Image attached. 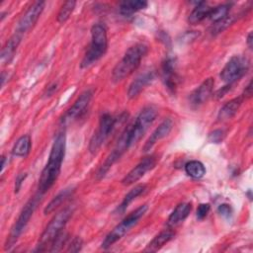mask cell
<instances>
[{"mask_svg":"<svg viewBox=\"0 0 253 253\" xmlns=\"http://www.w3.org/2000/svg\"><path fill=\"white\" fill-rule=\"evenodd\" d=\"M175 236V232L169 227L168 229H165L155 235L152 240L147 244L145 251L150 252H156L160 248H162L166 243H168L171 239H173Z\"/></svg>","mask_w":253,"mask_h":253,"instance_id":"cell-20","label":"cell"},{"mask_svg":"<svg viewBox=\"0 0 253 253\" xmlns=\"http://www.w3.org/2000/svg\"><path fill=\"white\" fill-rule=\"evenodd\" d=\"M42 195H41L40 193H38L36 196H34L33 198H31L27 204L24 206V208L22 209L17 220L15 221L11 231H10V234L7 238V242H6V245H5V248L9 249L10 247H12L16 241L18 240L19 236L22 234L23 230L25 229V227L27 226L30 218L32 217L40 200H41V197Z\"/></svg>","mask_w":253,"mask_h":253,"instance_id":"cell-7","label":"cell"},{"mask_svg":"<svg viewBox=\"0 0 253 253\" xmlns=\"http://www.w3.org/2000/svg\"><path fill=\"white\" fill-rule=\"evenodd\" d=\"M192 211V204L191 203H181L179 204L175 210L171 212L167 219V226L173 228L183 222L187 216L190 214Z\"/></svg>","mask_w":253,"mask_h":253,"instance_id":"cell-18","label":"cell"},{"mask_svg":"<svg viewBox=\"0 0 253 253\" xmlns=\"http://www.w3.org/2000/svg\"><path fill=\"white\" fill-rule=\"evenodd\" d=\"M146 190V186L145 185H137L135 187H133L124 198V200L122 201L121 205L118 207L117 211L119 213H123L125 212V211L126 210V208L128 207V205L134 201L138 196H140L144 191Z\"/></svg>","mask_w":253,"mask_h":253,"instance_id":"cell-25","label":"cell"},{"mask_svg":"<svg viewBox=\"0 0 253 253\" xmlns=\"http://www.w3.org/2000/svg\"><path fill=\"white\" fill-rule=\"evenodd\" d=\"M246 42H247V45L248 47L251 49L252 48V45H253V39H252V32H250L247 36V39H246Z\"/></svg>","mask_w":253,"mask_h":253,"instance_id":"cell-37","label":"cell"},{"mask_svg":"<svg viewBox=\"0 0 253 253\" xmlns=\"http://www.w3.org/2000/svg\"><path fill=\"white\" fill-rule=\"evenodd\" d=\"M156 162H157V158L154 155H150L143 158L123 178L122 184L124 186H129L137 182L140 178H142L145 175L146 172L154 168V166L156 165Z\"/></svg>","mask_w":253,"mask_h":253,"instance_id":"cell-12","label":"cell"},{"mask_svg":"<svg viewBox=\"0 0 253 253\" xmlns=\"http://www.w3.org/2000/svg\"><path fill=\"white\" fill-rule=\"evenodd\" d=\"M27 177V174L26 173H22V174H19L18 177L16 178V181H15V193H18L22 187V184L24 182V180L26 179Z\"/></svg>","mask_w":253,"mask_h":253,"instance_id":"cell-34","label":"cell"},{"mask_svg":"<svg viewBox=\"0 0 253 253\" xmlns=\"http://www.w3.org/2000/svg\"><path fill=\"white\" fill-rule=\"evenodd\" d=\"M72 212H73V210L70 207H67L62 209L52 217V219L49 221V223L42 233L39 240L38 248L36 249V251L47 250L46 246L47 245L50 246L53 240L57 237V235L64 229Z\"/></svg>","mask_w":253,"mask_h":253,"instance_id":"cell-5","label":"cell"},{"mask_svg":"<svg viewBox=\"0 0 253 253\" xmlns=\"http://www.w3.org/2000/svg\"><path fill=\"white\" fill-rule=\"evenodd\" d=\"M155 73L153 70H147L140 75H138L128 86L127 89V97L129 99H133L154 79Z\"/></svg>","mask_w":253,"mask_h":253,"instance_id":"cell-16","label":"cell"},{"mask_svg":"<svg viewBox=\"0 0 253 253\" xmlns=\"http://www.w3.org/2000/svg\"><path fill=\"white\" fill-rule=\"evenodd\" d=\"M147 50L148 47L144 43H135L130 46L114 67L112 71V81L115 83L120 82L136 70L141 59L146 55Z\"/></svg>","mask_w":253,"mask_h":253,"instance_id":"cell-2","label":"cell"},{"mask_svg":"<svg viewBox=\"0 0 253 253\" xmlns=\"http://www.w3.org/2000/svg\"><path fill=\"white\" fill-rule=\"evenodd\" d=\"M147 205H142L138 207L136 210L131 211L127 216H126L119 224H117L113 230H111L105 239L102 242V248L107 249L111 247L114 243L120 240L125 234H126L144 215L147 211Z\"/></svg>","mask_w":253,"mask_h":253,"instance_id":"cell-6","label":"cell"},{"mask_svg":"<svg viewBox=\"0 0 253 253\" xmlns=\"http://www.w3.org/2000/svg\"><path fill=\"white\" fill-rule=\"evenodd\" d=\"M235 21L234 17L233 16H230V15H227L224 19L216 22V23H213L212 27H211V34L212 35H216V34H219L221 32H223L225 29H227L231 24H233V22Z\"/></svg>","mask_w":253,"mask_h":253,"instance_id":"cell-29","label":"cell"},{"mask_svg":"<svg viewBox=\"0 0 253 253\" xmlns=\"http://www.w3.org/2000/svg\"><path fill=\"white\" fill-rule=\"evenodd\" d=\"M92 97L93 90L87 89L84 92H82L80 96L77 98V100L74 102V104L64 114V116L61 119V123L65 125L80 118L86 112V109L88 108Z\"/></svg>","mask_w":253,"mask_h":253,"instance_id":"cell-11","label":"cell"},{"mask_svg":"<svg viewBox=\"0 0 253 253\" xmlns=\"http://www.w3.org/2000/svg\"><path fill=\"white\" fill-rule=\"evenodd\" d=\"M5 161H6V157L5 156H2V164H1V171L4 170V167H5Z\"/></svg>","mask_w":253,"mask_h":253,"instance_id":"cell-38","label":"cell"},{"mask_svg":"<svg viewBox=\"0 0 253 253\" xmlns=\"http://www.w3.org/2000/svg\"><path fill=\"white\" fill-rule=\"evenodd\" d=\"M172 127H173V121L171 119H165L148 137V139L146 140L143 146V151L144 152L149 151L158 140L166 137L170 133Z\"/></svg>","mask_w":253,"mask_h":253,"instance_id":"cell-15","label":"cell"},{"mask_svg":"<svg viewBox=\"0 0 253 253\" xmlns=\"http://www.w3.org/2000/svg\"><path fill=\"white\" fill-rule=\"evenodd\" d=\"M243 100H244V97L241 95L239 97L233 98V99L229 100L228 102H226L220 108V110L217 114V120L223 122V121L230 120L232 117H234V115L237 113L240 106L242 105Z\"/></svg>","mask_w":253,"mask_h":253,"instance_id":"cell-19","label":"cell"},{"mask_svg":"<svg viewBox=\"0 0 253 253\" xmlns=\"http://www.w3.org/2000/svg\"><path fill=\"white\" fill-rule=\"evenodd\" d=\"M31 147H32L31 136L29 134L22 135L15 142L12 149V155L17 157H26L30 153Z\"/></svg>","mask_w":253,"mask_h":253,"instance_id":"cell-22","label":"cell"},{"mask_svg":"<svg viewBox=\"0 0 253 253\" xmlns=\"http://www.w3.org/2000/svg\"><path fill=\"white\" fill-rule=\"evenodd\" d=\"M248 60L241 56L231 57L220 71V79L228 85L239 80L248 70Z\"/></svg>","mask_w":253,"mask_h":253,"instance_id":"cell-9","label":"cell"},{"mask_svg":"<svg viewBox=\"0 0 253 253\" xmlns=\"http://www.w3.org/2000/svg\"><path fill=\"white\" fill-rule=\"evenodd\" d=\"M211 9V7H210L207 2L202 1L197 3V6L192 10L188 17V22L192 25H197L201 23L206 18H208Z\"/></svg>","mask_w":253,"mask_h":253,"instance_id":"cell-21","label":"cell"},{"mask_svg":"<svg viewBox=\"0 0 253 253\" xmlns=\"http://www.w3.org/2000/svg\"><path fill=\"white\" fill-rule=\"evenodd\" d=\"M45 6V2L43 1H37L33 3L29 9L25 12V14L21 17L20 21L18 22L16 33L21 34L22 36L31 30L35 24L38 22L39 18L41 17L43 9Z\"/></svg>","mask_w":253,"mask_h":253,"instance_id":"cell-10","label":"cell"},{"mask_svg":"<svg viewBox=\"0 0 253 253\" xmlns=\"http://www.w3.org/2000/svg\"><path fill=\"white\" fill-rule=\"evenodd\" d=\"M120 119L121 116L119 118H114L109 113H105L100 117L98 128L93 133L89 142V151L91 154H96L98 152L103 143L116 128V126Z\"/></svg>","mask_w":253,"mask_h":253,"instance_id":"cell-8","label":"cell"},{"mask_svg":"<svg viewBox=\"0 0 253 253\" xmlns=\"http://www.w3.org/2000/svg\"><path fill=\"white\" fill-rule=\"evenodd\" d=\"M76 2L75 1H66L63 3V5L61 6V8L58 11L56 20L59 24H64L69 17L71 16L74 8H75Z\"/></svg>","mask_w":253,"mask_h":253,"instance_id":"cell-28","label":"cell"},{"mask_svg":"<svg viewBox=\"0 0 253 253\" xmlns=\"http://www.w3.org/2000/svg\"><path fill=\"white\" fill-rule=\"evenodd\" d=\"M229 9H230V5L229 4H221V5L215 6V7L211 9L208 18L211 22L216 23V22L224 19L228 15Z\"/></svg>","mask_w":253,"mask_h":253,"instance_id":"cell-27","label":"cell"},{"mask_svg":"<svg viewBox=\"0 0 253 253\" xmlns=\"http://www.w3.org/2000/svg\"><path fill=\"white\" fill-rule=\"evenodd\" d=\"M82 245H83V241L80 237L76 236L74 237L71 242L68 244V248H67V252H78L81 250L82 248Z\"/></svg>","mask_w":253,"mask_h":253,"instance_id":"cell-31","label":"cell"},{"mask_svg":"<svg viewBox=\"0 0 253 253\" xmlns=\"http://www.w3.org/2000/svg\"><path fill=\"white\" fill-rule=\"evenodd\" d=\"M156 117L157 110L152 106L145 107L141 110L134 123L124 130L128 147L135 144L143 136L148 127L155 121Z\"/></svg>","mask_w":253,"mask_h":253,"instance_id":"cell-4","label":"cell"},{"mask_svg":"<svg viewBox=\"0 0 253 253\" xmlns=\"http://www.w3.org/2000/svg\"><path fill=\"white\" fill-rule=\"evenodd\" d=\"M58 89V84L56 82H53L51 83L45 90L44 92V96L45 97H50L51 95H53L55 93V91Z\"/></svg>","mask_w":253,"mask_h":253,"instance_id":"cell-35","label":"cell"},{"mask_svg":"<svg viewBox=\"0 0 253 253\" xmlns=\"http://www.w3.org/2000/svg\"><path fill=\"white\" fill-rule=\"evenodd\" d=\"M65 147L66 136L64 132H60L53 140L48 156V161L43 170L42 171L39 180L38 193H40L41 195H43L45 192H47L57 180L65 155Z\"/></svg>","mask_w":253,"mask_h":253,"instance_id":"cell-1","label":"cell"},{"mask_svg":"<svg viewBox=\"0 0 253 253\" xmlns=\"http://www.w3.org/2000/svg\"><path fill=\"white\" fill-rule=\"evenodd\" d=\"M242 96L244 97V99L250 98V97L252 96V81H250V82L248 83V85L245 87Z\"/></svg>","mask_w":253,"mask_h":253,"instance_id":"cell-36","label":"cell"},{"mask_svg":"<svg viewBox=\"0 0 253 253\" xmlns=\"http://www.w3.org/2000/svg\"><path fill=\"white\" fill-rule=\"evenodd\" d=\"M217 212L220 215L228 218L232 215V209H231L230 205H228V204H221L217 208Z\"/></svg>","mask_w":253,"mask_h":253,"instance_id":"cell-33","label":"cell"},{"mask_svg":"<svg viewBox=\"0 0 253 253\" xmlns=\"http://www.w3.org/2000/svg\"><path fill=\"white\" fill-rule=\"evenodd\" d=\"M225 137V131L223 129H214L209 133V140L212 143H220Z\"/></svg>","mask_w":253,"mask_h":253,"instance_id":"cell-30","label":"cell"},{"mask_svg":"<svg viewBox=\"0 0 253 253\" xmlns=\"http://www.w3.org/2000/svg\"><path fill=\"white\" fill-rule=\"evenodd\" d=\"M21 40H22V35L21 34H18V33H15L7 42L6 43L4 44V46L2 47V50H1V57H0V60H1V63L3 65L9 63L14 55H15V52L21 42Z\"/></svg>","mask_w":253,"mask_h":253,"instance_id":"cell-17","label":"cell"},{"mask_svg":"<svg viewBox=\"0 0 253 253\" xmlns=\"http://www.w3.org/2000/svg\"><path fill=\"white\" fill-rule=\"evenodd\" d=\"M185 172L194 179H200L205 176L206 167L199 160H191L185 164Z\"/></svg>","mask_w":253,"mask_h":253,"instance_id":"cell-26","label":"cell"},{"mask_svg":"<svg viewBox=\"0 0 253 253\" xmlns=\"http://www.w3.org/2000/svg\"><path fill=\"white\" fill-rule=\"evenodd\" d=\"M108 48L107 30L103 24H95L91 28V42L80 63L81 68H87L102 58Z\"/></svg>","mask_w":253,"mask_h":253,"instance_id":"cell-3","label":"cell"},{"mask_svg":"<svg viewBox=\"0 0 253 253\" xmlns=\"http://www.w3.org/2000/svg\"><path fill=\"white\" fill-rule=\"evenodd\" d=\"M147 7V2L143 0H128L120 3L119 10L124 16H129L137 11L143 10Z\"/></svg>","mask_w":253,"mask_h":253,"instance_id":"cell-23","label":"cell"},{"mask_svg":"<svg viewBox=\"0 0 253 253\" xmlns=\"http://www.w3.org/2000/svg\"><path fill=\"white\" fill-rule=\"evenodd\" d=\"M214 86V79L210 77L206 79L197 89L193 91L190 95V102L193 106H200L207 102L209 98L211 96L212 89Z\"/></svg>","mask_w":253,"mask_h":253,"instance_id":"cell-14","label":"cell"},{"mask_svg":"<svg viewBox=\"0 0 253 253\" xmlns=\"http://www.w3.org/2000/svg\"><path fill=\"white\" fill-rule=\"evenodd\" d=\"M210 209H211L210 204H200L198 206V209H197V211H196L197 218L200 219V220H203L208 215V213L210 211Z\"/></svg>","mask_w":253,"mask_h":253,"instance_id":"cell-32","label":"cell"},{"mask_svg":"<svg viewBox=\"0 0 253 253\" xmlns=\"http://www.w3.org/2000/svg\"><path fill=\"white\" fill-rule=\"evenodd\" d=\"M72 192H73V189H71V188H67V189H64L61 192H59L55 197H53V199L43 209V213L48 214V213H51L52 211H54L64 201H66L71 196Z\"/></svg>","mask_w":253,"mask_h":253,"instance_id":"cell-24","label":"cell"},{"mask_svg":"<svg viewBox=\"0 0 253 253\" xmlns=\"http://www.w3.org/2000/svg\"><path fill=\"white\" fill-rule=\"evenodd\" d=\"M161 72H162V79L165 87L168 89L169 92L174 93L177 88V82H178L175 58L167 57L162 63Z\"/></svg>","mask_w":253,"mask_h":253,"instance_id":"cell-13","label":"cell"}]
</instances>
